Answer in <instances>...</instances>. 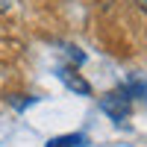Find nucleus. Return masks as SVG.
I'll use <instances>...</instances> for the list:
<instances>
[{
    "mask_svg": "<svg viewBox=\"0 0 147 147\" xmlns=\"http://www.w3.org/2000/svg\"><path fill=\"white\" fill-rule=\"evenodd\" d=\"M9 3H12V0H0V12H6V9H9Z\"/></svg>",
    "mask_w": 147,
    "mask_h": 147,
    "instance_id": "obj_4",
    "label": "nucleus"
},
{
    "mask_svg": "<svg viewBox=\"0 0 147 147\" xmlns=\"http://www.w3.org/2000/svg\"><path fill=\"white\" fill-rule=\"evenodd\" d=\"M59 80H62L68 88H74L77 94H82V97H88V94H91L88 82H85V80H80V77H77V74H74L71 68H59Z\"/></svg>",
    "mask_w": 147,
    "mask_h": 147,
    "instance_id": "obj_2",
    "label": "nucleus"
},
{
    "mask_svg": "<svg viewBox=\"0 0 147 147\" xmlns=\"http://www.w3.org/2000/svg\"><path fill=\"white\" fill-rule=\"evenodd\" d=\"M88 138L82 136V132H68V136H56L47 141V147H85Z\"/></svg>",
    "mask_w": 147,
    "mask_h": 147,
    "instance_id": "obj_3",
    "label": "nucleus"
},
{
    "mask_svg": "<svg viewBox=\"0 0 147 147\" xmlns=\"http://www.w3.org/2000/svg\"><path fill=\"white\" fill-rule=\"evenodd\" d=\"M129 103H132V100H129V94H127L124 88L100 97V109H103V112L112 118V121H118V124H121V121L129 115Z\"/></svg>",
    "mask_w": 147,
    "mask_h": 147,
    "instance_id": "obj_1",
    "label": "nucleus"
},
{
    "mask_svg": "<svg viewBox=\"0 0 147 147\" xmlns=\"http://www.w3.org/2000/svg\"><path fill=\"white\" fill-rule=\"evenodd\" d=\"M138 3H141V9H144V12H147V0H138Z\"/></svg>",
    "mask_w": 147,
    "mask_h": 147,
    "instance_id": "obj_5",
    "label": "nucleus"
}]
</instances>
